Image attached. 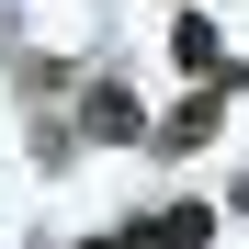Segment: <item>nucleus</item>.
I'll return each instance as SVG.
<instances>
[{
  "label": "nucleus",
  "mask_w": 249,
  "mask_h": 249,
  "mask_svg": "<svg viewBox=\"0 0 249 249\" xmlns=\"http://www.w3.org/2000/svg\"><path fill=\"white\" fill-rule=\"evenodd\" d=\"M215 238V204H159V215H136L113 249H204Z\"/></svg>",
  "instance_id": "nucleus-1"
},
{
  "label": "nucleus",
  "mask_w": 249,
  "mask_h": 249,
  "mask_svg": "<svg viewBox=\"0 0 249 249\" xmlns=\"http://www.w3.org/2000/svg\"><path fill=\"white\" fill-rule=\"evenodd\" d=\"M79 124H91V136H147L136 91H113V79H91V91H79Z\"/></svg>",
  "instance_id": "nucleus-2"
},
{
  "label": "nucleus",
  "mask_w": 249,
  "mask_h": 249,
  "mask_svg": "<svg viewBox=\"0 0 249 249\" xmlns=\"http://www.w3.org/2000/svg\"><path fill=\"white\" fill-rule=\"evenodd\" d=\"M170 68H181V79H215V68H227V46H215V23H204V12L170 23Z\"/></svg>",
  "instance_id": "nucleus-3"
},
{
  "label": "nucleus",
  "mask_w": 249,
  "mask_h": 249,
  "mask_svg": "<svg viewBox=\"0 0 249 249\" xmlns=\"http://www.w3.org/2000/svg\"><path fill=\"white\" fill-rule=\"evenodd\" d=\"M215 113H227V91L204 79V91H193V102L170 113V124H159V147H170V159H181V147H204V136H215Z\"/></svg>",
  "instance_id": "nucleus-4"
},
{
  "label": "nucleus",
  "mask_w": 249,
  "mask_h": 249,
  "mask_svg": "<svg viewBox=\"0 0 249 249\" xmlns=\"http://www.w3.org/2000/svg\"><path fill=\"white\" fill-rule=\"evenodd\" d=\"M227 204H238V215H249V170H238V193H227Z\"/></svg>",
  "instance_id": "nucleus-5"
},
{
  "label": "nucleus",
  "mask_w": 249,
  "mask_h": 249,
  "mask_svg": "<svg viewBox=\"0 0 249 249\" xmlns=\"http://www.w3.org/2000/svg\"><path fill=\"white\" fill-rule=\"evenodd\" d=\"M91 249H113V238H91Z\"/></svg>",
  "instance_id": "nucleus-6"
}]
</instances>
